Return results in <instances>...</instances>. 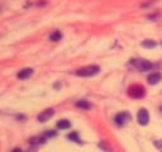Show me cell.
Wrapping results in <instances>:
<instances>
[{"mask_svg":"<svg viewBox=\"0 0 162 152\" xmlns=\"http://www.w3.org/2000/svg\"><path fill=\"white\" fill-rule=\"evenodd\" d=\"M99 71H100L99 66H96V65H90V66L82 67V68H80V70H78V71H76V75L81 76V78H90V76H95Z\"/></svg>","mask_w":162,"mask_h":152,"instance_id":"obj_1","label":"cell"},{"mask_svg":"<svg viewBox=\"0 0 162 152\" xmlns=\"http://www.w3.org/2000/svg\"><path fill=\"white\" fill-rule=\"evenodd\" d=\"M132 65L142 72L150 71L153 68V65L151 62H148V61H146V60H132Z\"/></svg>","mask_w":162,"mask_h":152,"instance_id":"obj_2","label":"cell"},{"mask_svg":"<svg viewBox=\"0 0 162 152\" xmlns=\"http://www.w3.org/2000/svg\"><path fill=\"white\" fill-rule=\"evenodd\" d=\"M137 118H138V123L141 126H147L148 122H150V114H148L147 109H141L138 112Z\"/></svg>","mask_w":162,"mask_h":152,"instance_id":"obj_3","label":"cell"},{"mask_svg":"<svg viewBox=\"0 0 162 152\" xmlns=\"http://www.w3.org/2000/svg\"><path fill=\"white\" fill-rule=\"evenodd\" d=\"M53 114H55V110H53L52 108H50V109H46V110H43V112L40 114V116L37 117V119L43 123V122H47V120H48L51 117H53Z\"/></svg>","mask_w":162,"mask_h":152,"instance_id":"obj_4","label":"cell"},{"mask_svg":"<svg viewBox=\"0 0 162 152\" xmlns=\"http://www.w3.org/2000/svg\"><path fill=\"white\" fill-rule=\"evenodd\" d=\"M129 91H130L129 94L132 96H134V98H141V96L144 95V90L141 86H133V88L129 89Z\"/></svg>","mask_w":162,"mask_h":152,"instance_id":"obj_5","label":"cell"},{"mask_svg":"<svg viewBox=\"0 0 162 152\" xmlns=\"http://www.w3.org/2000/svg\"><path fill=\"white\" fill-rule=\"evenodd\" d=\"M162 79V75L160 72H152L150 76H148V82L151 84V85H156V84H158Z\"/></svg>","mask_w":162,"mask_h":152,"instance_id":"obj_6","label":"cell"},{"mask_svg":"<svg viewBox=\"0 0 162 152\" xmlns=\"http://www.w3.org/2000/svg\"><path fill=\"white\" fill-rule=\"evenodd\" d=\"M127 114L126 113H119V114H117L115 116V118H114V122L117 123V126H123L126 123V119H127Z\"/></svg>","mask_w":162,"mask_h":152,"instance_id":"obj_7","label":"cell"},{"mask_svg":"<svg viewBox=\"0 0 162 152\" xmlns=\"http://www.w3.org/2000/svg\"><path fill=\"white\" fill-rule=\"evenodd\" d=\"M33 74V70L32 68H24V70H22L20 72H18V78L19 79H27L29 78L30 75Z\"/></svg>","mask_w":162,"mask_h":152,"instance_id":"obj_8","label":"cell"},{"mask_svg":"<svg viewBox=\"0 0 162 152\" xmlns=\"http://www.w3.org/2000/svg\"><path fill=\"white\" fill-rule=\"evenodd\" d=\"M70 127H71V123L67 119H61L57 122V128H60V129H67Z\"/></svg>","mask_w":162,"mask_h":152,"instance_id":"obj_9","label":"cell"},{"mask_svg":"<svg viewBox=\"0 0 162 152\" xmlns=\"http://www.w3.org/2000/svg\"><path fill=\"white\" fill-rule=\"evenodd\" d=\"M76 106H78V108H81V109H89L91 105L86 100H79L78 103H76Z\"/></svg>","mask_w":162,"mask_h":152,"instance_id":"obj_10","label":"cell"},{"mask_svg":"<svg viewBox=\"0 0 162 152\" xmlns=\"http://www.w3.org/2000/svg\"><path fill=\"white\" fill-rule=\"evenodd\" d=\"M61 38H62V33H61V32H53V33L50 36V40L53 41V42L61 41Z\"/></svg>","mask_w":162,"mask_h":152,"instance_id":"obj_11","label":"cell"},{"mask_svg":"<svg viewBox=\"0 0 162 152\" xmlns=\"http://www.w3.org/2000/svg\"><path fill=\"white\" fill-rule=\"evenodd\" d=\"M155 46H156V42H153L151 40H147L143 42V47H146V48H152V47H155Z\"/></svg>","mask_w":162,"mask_h":152,"instance_id":"obj_12","label":"cell"},{"mask_svg":"<svg viewBox=\"0 0 162 152\" xmlns=\"http://www.w3.org/2000/svg\"><path fill=\"white\" fill-rule=\"evenodd\" d=\"M99 147H100V148H103L105 152H112V148H110L109 146H108L106 142H100V143H99Z\"/></svg>","mask_w":162,"mask_h":152,"instance_id":"obj_13","label":"cell"},{"mask_svg":"<svg viewBox=\"0 0 162 152\" xmlns=\"http://www.w3.org/2000/svg\"><path fill=\"white\" fill-rule=\"evenodd\" d=\"M68 137V140H71V141H75V142H78V143H80V140H79V137H78V133H70L67 136Z\"/></svg>","mask_w":162,"mask_h":152,"instance_id":"obj_14","label":"cell"},{"mask_svg":"<svg viewBox=\"0 0 162 152\" xmlns=\"http://www.w3.org/2000/svg\"><path fill=\"white\" fill-rule=\"evenodd\" d=\"M155 146H156L160 151H162V141H156V142H155Z\"/></svg>","mask_w":162,"mask_h":152,"instance_id":"obj_15","label":"cell"},{"mask_svg":"<svg viewBox=\"0 0 162 152\" xmlns=\"http://www.w3.org/2000/svg\"><path fill=\"white\" fill-rule=\"evenodd\" d=\"M55 134H56V132H55V131H48L47 133H46V136H47V137H50V136L52 137V136H55Z\"/></svg>","mask_w":162,"mask_h":152,"instance_id":"obj_16","label":"cell"},{"mask_svg":"<svg viewBox=\"0 0 162 152\" xmlns=\"http://www.w3.org/2000/svg\"><path fill=\"white\" fill-rule=\"evenodd\" d=\"M12 152H23V151H22L20 148H14V150H13Z\"/></svg>","mask_w":162,"mask_h":152,"instance_id":"obj_17","label":"cell"}]
</instances>
